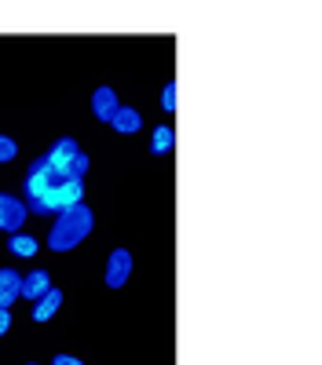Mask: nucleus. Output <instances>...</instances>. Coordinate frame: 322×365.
Returning <instances> with one entry per match:
<instances>
[{
	"mask_svg": "<svg viewBox=\"0 0 322 365\" xmlns=\"http://www.w3.org/2000/svg\"><path fill=\"white\" fill-rule=\"evenodd\" d=\"M51 289V274L44 270V267H37V270H29L26 278H22V289H19V299H29V303H37L44 292Z\"/></svg>",
	"mask_w": 322,
	"mask_h": 365,
	"instance_id": "nucleus-6",
	"label": "nucleus"
},
{
	"mask_svg": "<svg viewBox=\"0 0 322 365\" xmlns=\"http://www.w3.org/2000/svg\"><path fill=\"white\" fill-rule=\"evenodd\" d=\"M22 223H26V205H22V197H11V194L0 190V230H4V234H19Z\"/></svg>",
	"mask_w": 322,
	"mask_h": 365,
	"instance_id": "nucleus-4",
	"label": "nucleus"
},
{
	"mask_svg": "<svg viewBox=\"0 0 322 365\" xmlns=\"http://www.w3.org/2000/svg\"><path fill=\"white\" fill-rule=\"evenodd\" d=\"M132 278V252L129 249H114L106 256V270H103V285L106 289H121Z\"/></svg>",
	"mask_w": 322,
	"mask_h": 365,
	"instance_id": "nucleus-3",
	"label": "nucleus"
},
{
	"mask_svg": "<svg viewBox=\"0 0 322 365\" xmlns=\"http://www.w3.org/2000/svg\"><path fill=\"white\" fill-rule=\"evenodd\" d=\"M66 175L63 172H55L44 158H37L34 165H29V172H26V179H22V190H26V201H37V197H44L55 182H63Z\"/></svg>",
	"mask_w": 322,
	"mask_h": 365,
	"instance_id": "nucleus-2",
	"label": "nucleus"
},
{
	"mask_svg": "<svg viewBox=\"0 0 322 365\" xmlns=\"http://www.w3.org/2000/svg\"><path fill=\"white\" fill-rule=\"evenodd\" d=\"M161 110L165 113H176V81H168L165 91H161Z\"/></svg>",
	"mask_w": 322,
	"mask_h": 365,
	"instance_id": "nucleus-15",
	"label": "nucleus"
},
{
	"mask_svg": "<svg viewBox=\"0 0 322 365\" xmlns=\"http://www.w3.org/2000/svg\"><path fill=\"white\" fill-rule=\"evenodd\" d=\"M37 249H41V241H37L34 234H26V230H19V234H8V252H11V256H19V259H29V256H37Z\"/></svg>",
	"mask_w": 322,
	"mask_h": 365,
	"instance_id": "nucleus-10",
	"label": "nucleus"
},
{
	"mask_svg": "<svg viewBox=\"0 0 322 365\" xmlns=\"http://www.w3.org/2000/svg\"><path fill=\"white\" fill-rule=\"evenodd\" d=\"M29 365H37V361H29Z\"/></svg>",
	"mask_w": 322,
	"mask_h": 365,
	"instance_id": "nucleus-18",
	"label": "nucleus"
},
{
	"mask_svg": "<svg viewBox=\"0 0 322 365\" xmlns=\"http://www.w3.org/2000/svg\"><path fill=\"white\" fill-rule=\"evenodd\" d=\"M59 307H63V289H55V285H51V289L34 303V322H41V325L51 322V318L59 314Z\"/></svg>",
	"mask_w": 322,
	"mask_h": 365,
	"instance_id": "nucleus-8",
	"label": "nucleus"
},
{
	"mask_svg": "<svg viewBox=\"0 0 322 365\" xmlns=\"http://www.w3.org/2000/svg\"><path fill=\"white\" fill-rule=\"evenodd\" d=\"M11 329V311H0V336H8Z\"/></svg>",
	"mask_w": 322,
	"mask_h": 365,
	"instance_id": "nucleus-17",
	"label": "nucleus"
},
{
	"mask_svg": "<svg viewBox=\"0 0 322 365\" xmlns=\"http://www.w3.org/2000/svg\"><path fill=\"white\" fill-rule=\"evenodd\" d=\"M92 227H96V212L88 208L84 201L74 205V208H66V212H59L55 227L48 230V249L51 252H70V249L81 245L88 234H92Z\"/></svg>",
	"mask_w": 322,
	"mask_h": 365,
	"instance_id": "nucleus-1",
	"label": "nucleus"
},
{
	"mask_svg": "<svg viewBox=\"0 0 322 365\" xmlns=\"http://www.w3.org/2000/svg\"><path fill=\"white\" fill-rule=\"evenodd\" d=\"M22 289V274L11 267H0V311H11V303L19 299Z\"/></svg>",
	"mask_w": 322,
	"mask_h": 365,
	"instance_id": "nucleus-7",
	"label": "nucleus"
},
{
	"mask_svg": "<svg viewBox=\"0 0 322 365\" xmlns=\"http://www.w3.org/2000/svg\"><path fill=\"white\" fill-rule=\"evenodd\" d=\"M51 365H84V361H81L77 354H55V358H51Z\"/></svg>",
	"mask_w": 322,
	"mask_h": 365,
	"instance_id": "nucleus-16",
	"label": "nucleus"
},
{
	"mask_svg": "<svg viewBox=\"0 0 322 365\" xmlns=\"http://www.w3.org/2000/svg\"><path fill=\"white\" fill-rule=\"evenodd\" d=\"M88 168H92V161H88V154L81 150V154L74 158V165L66 168V179H84V172H88Z\"/></svg>",
	"mask_w": 322,
	"mask_h": 365,
	"instance_id": "nucleus-14",
	"label": "nucleus"
},
{
	"mask_svg": "<svg viewBox=\"0 0 322 365\" xmlns=\"http://www.w3.org/2000/svg\"><path fill=\"white\" fill-rule=\"evenodd\" d=\"M110 125L121 132V135H132V132L143 128V117H139V110H132V106H117V113L110 117Z\"/></svg>",
	"mask_w": 322,
	"mask_h": 365,
	"instance_id": "nucleus-11",
	"label": "nucleus"
},
{
	"mask_svg": "<svg viewBox=\"0 0 322 365\" xmlns=\"http://www.w3.org/2000/svg\"><path fill=\"white\" fill-rule=\"evenodd\" d=\"M172 146H176V132L168 125H158L154 128V139H151V150H154V154H168Z\"/></svg>",
	"mask_w": 322,
	"mask_h": 365,
	"instance_id": "nucleus-12",
	"label": "nucleus"
},
{
	"mask_svg": "<svg viewBox=\"0 0 322 365\" xmlns=\"http://www.w3.org/2000/svg\"><path fill=\"white\" fill-rule=\"evenodd\" d=\"M81 154V146H77V139H70V135H63V139H55L51 143V150L44 154V161L55 168V172H63L66 175V168L74 165V158Z\"/></svg>",
	"mask_w": 322,
	"mask_h": 365,
	"instance_id": "nucleus-5",
	"label": "nucleus"
},
{
	"mask_svg": "<svg viewBox=\"0 0 322 365\" xmlns=\"http://www.w3.org/2000/svg\"><path fill=\"white\" fill-rule=\"evenodd\" d=\"M15 158H19V143L11 135H0V165H8Z\"/></svg>",
	"mask_w": 322,
	"mask_h": 365,
	"instance_id": "nucleus-13",
	"label": "nucleus"
},
{
	"mask_svg": "<svg viewBox=\"0 0 322 365\" xmlns=\"http://www.w3.org/2000/svg\"><path fill=\"white\" fill-rule=\"evenodd\" d=\"M117 106H121V103H117V91H114L110 84H103V88L92 91V113H96L99 120H110V117L117 113Z\"/></svg>",
	"mask_w": 322,
	"mask_h": 365,
	"instance_id": "nucleus-9",
	"label": "nucleus"
}]
</instances>
